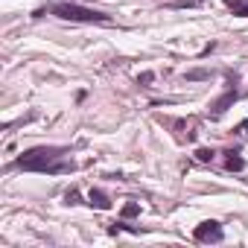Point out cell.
<instances>
[{"instance_id":"obj_1","label":"cell","mask_w":248,"mask_h":248,"mask_svg":"<svg viewBox=\"0 0 248 248\" xmlns=\"http://www.w3.org/2000/svg\"><path fill=\"white\" fill-rule=\"evenodd\" d=\"M15 167L27 170V172H47V175H70L76 170V164L67 158L64 146H35V149H27L15 161Z\"/></svg>"},{"instance_id":"obj_2","label":"cell","mask_w":248,"mask_h":248,"mask_svg":"<svg viewBox=\"0 0 248 248\" xmlns=\"http://www.w3.org/2000/svg\"><path fill=\"white\" fill-rule=\"evenodd\" d=\"M53 12L56 18L62 21H76V24H111V18L105 12H96V9H85V6H76V3H50L47 9H38L35 18Z\"/></svg>"},{"instance_id":"obj_3","label":"cell","mask_w":248,"mask_h":248,"mask_svg":"<svg viewBox=\"0 0 248 248\" xmlns=\"http://www.w3.org/2000/svg\"><path fill=\"white\" fill-rule=\"evenodd\" d=\"M236 96H239L236 76H231V79H228V88H225V93H222L216 102H210V111H207V114H210V120H219V117H222V114H225V111H228L233 102H236Z\"/></svg>"},{"instance_id":"obj_4","label":"cell","mask_w":248,"mask_h":248,"mask_svg":"<svg viewBox=\"0 0 248 248\" xmlns=\"http://www.w3.org/2000/svg\"><path fill=\"white\" fill-rule=\"evenodd\" d=\"M193 236L199 239V242H222L225 239V231H222V225L219 222H202V225H196V231H193Z\"/></svg>"},{"instance_id":"obj_5","label":"cell","mask_w":248,"mask_h":248,"mask_svg":"<svg viewBox=\"0 0 248 248\" xmlns=\"http://www.w3.org/2000/svg\"><path fill=\"white\" fill-rule=\"evenodd\" d=\"M225 170H228V172H239V170H245V161L239 158L236 149H225Z\"/></svg>"},{"instance_id":"obj_6","label":"cell","mask_w":248,"mask_h":248,"mask_svg":"<svg viewBox=\"0 0 248 248\" xmlns=\"http://www.w3.org/2000/svg\"><path fill=\"white\" fill-rule=\"evenodd\" d=\"M88 202H91V207H96V210H108V207H111V199H108L102 190H91V193H88Z\"/></svg>"},{"instance_id":"obj_7","label":"cell","mask_w":248,"mask_h":248,"mask_svg":"<svg viewBox=\"0 0 248 248\" xmlns=\"http://www.w3.org/2000/svg\"><path fill=\"white\" fill-rule=\"evenodd\" d=\"M225 6L239 18H248V0H225Z\"/></svg>"},{"instance_id":"obj_8","label":"cell","mask_w":248,"mask_h":248,"mask_svg":"<svg viewBox=\"0 0 248 248\" xmlns=\"http://www.w3.org/2000/svg\"><path fill=\"white\" fill-rule=\"evenodd\" d=\"M140 213V204L138 202H129L126 207H123V219H132V216H138Z\"/></svg>"},{"instance_id":"obj_9","label":"cell","mask_w":248,"mask_h":248,"mask_svg":"<svg viewBox=\"0 0 248 248\" xmlns=\"http://www.w3.org/2000/svg\"><path fill=\"white\" fill-rule=\"evenodd\" d=\"M213 158H216L213 149H199V152H196V161H202V164H210Z\"/></svg>"},{"instance_id":"obj_10","label":"cell","mask_w":248,"mask_h":248,"mask_svg":"<svg viewBox=\"0 0 248 248\" xmlns=\"http://www.w3.org/2000/svg\"><path fill=\"white\" fill-rule=\"evenodd\" d=\"M64 202L67 204H79V190H67L64 193Z\"/></svg>"},{"instance_id":"obj_11","label":"cell","mask_w":248,"mask_h":248,"mask_svg":"<svg viewBox=\"0 0 248 248\" xmlns=\"http://www.w3.org/2000/svg\"><path fill=\"white\" fill-rule=\"evenodd\" d=\"M210 73L207 70H193V73H187V79H207Z\"/></svg>"}]
</instances>
